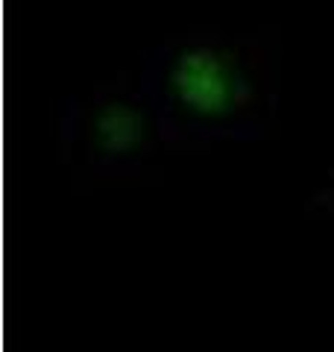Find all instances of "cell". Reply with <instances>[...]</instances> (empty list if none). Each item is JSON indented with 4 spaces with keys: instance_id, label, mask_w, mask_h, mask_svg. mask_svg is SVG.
Listing matches in <instances>:
<instances>
[{
    "instance_id": "cell-1",
    "label": "cell",
    "mask_w": 334,
    "mask_h": 352,
    "mask_svg": "<svg viewBox=\"0 0 334 352\" xmlns=\"http://www.w3.org/2000/svg\"><path fill=\"white\" fill-rule=\"evenodd\" d=\"M135 80L173 153L258 141L278 112L270 56L247 36H173L144 56Z\"/></svg>"
},
{
    "instance_id": "cell-2",
    "label": "cell",
    "mask_w": 334,
    "mask_h": 352,
    "mask_svg": "<svg viewBox=\"0 0 334 352\" xmlns=\"http://www.w3.org/2000/svg\"><path fill=\"white\" fill-rule=\"evenodd\" d=\"M59 153L94 173H126L159 153H173L135 76L100 82L65 100L59 115Z\"/></svg>"
}]
</instances>
